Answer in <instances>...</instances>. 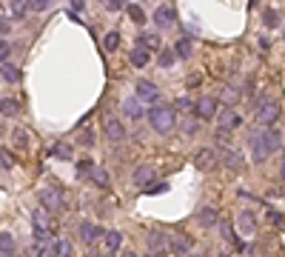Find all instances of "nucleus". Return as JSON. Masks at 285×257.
Returning <instances> with one entry per match:
<instances>
[{
  "label": "nucleus",
  "instance_id": "f257e3e1",
  "mask_svg": "<svg viewBox=\"0 0 285 257\" xmlns=\"http://www.w3.org/2000/svg\"><path fill=\"white\" fill-rule=\"evenodd\" d=\"M248 146H251V157L254 163H262L265 157H271L274 152H280L283 146V131L274 126V128H254L248 134Z\"/></svg>",
  "mask_w": 285,
  "mask_h": 257
},
{
  "label": "nucleus",
  "instance_id": "f03ea898",
  "mask_svg": "<svg viewBox=\"0 0 285 257\" xmlns=\"http://www.w3.org/2000/svg\"><path fill=\"white\" fill-rule=\"evenodd\" d=\"M174 123H177V109L171 103H157L154 109H148V126L157 134H171Z\"/></svg>",
  "mask_w": 285,
  "mask_h": 257
},
{
  "label": "nucleus",
  "instance_id": "7ed1b4c3",
  "mask_svg": "<svg viewBox=\"0 0 285 257\" xmlns=\"http://www.w3.org/2000/svg\"><path fill=\"white\" fill-rule=\"evenodd\" d=\"M280 103L274 100V97H268V94H262L260 100H257V112H254V117H257V126L260 128H274V123L280 120Z\"/></svg>",
  "mask_w": 285,
  "mask_h": 257
},
{
  "label": "nucleus",
  "instance_id": "20e7f679",
  "mask_svg": "<svg viewBox=\"0 0 285 257\" xmlns=\"http://www.w3.org/2000/svg\"><path fill=\"white\" fill-rule=\"evenodd\" d=\"M37 200H40V209L46 211H66V194H63V189L60 186H46L37 192Z\"/></svg>",
  "mask_w": 285,
  "mask_h": 257
},
{
  "label": "nucleus",
  "instance_id": "39448f33",
  "mask_svg": "<svg viewBox=\"0 0 285 257\" xmlns=\"http://www.w3.org/2000/svg\"><path fill=\"white\" fill-rule=\"evenodd\" d=\"M52 223L46 217V209H32V237L34 243H52L55 237H52Z\"/></svg>",
  "mask_w": 285,
  "mask_h": 257
},
{
  "label": "nucleus",
  "instance_id": "423d86ee",
  "mask_svg": "<svg viewBox=\"0 0 285 257\" xmlns=\"http://www.w3.org/2000/svg\"><path fill=\"white\" fill-rule=\"evenodd\" d=\"M103 134L109 137V143H125L128 140V128H125V123L120 120V117L109 115L106 120H103Z\"/></svg>",
  "mask_w": 285,
  "mask_h": 257
},
{
  "label": "nucleus",
  "instance_id": "0eeeda50",
  "mask_svg": "<svg viewBox=\"0 0 285 257\" xmlns=\"http://www.w3.org/2000/svg\"><path fill=\"white\" fill-rule=\"evenodd\" d=\"M151 20H154L157 29H171V26L177 23V6L174 3H160L157 9H154V14H151Z\"/></svg>",
  "mask_w": 285,
  "mask_h": 257
},
{
  "label": "nucleus",
  "instance_id": "6e6552de",
  "mask_svg": "<svg viewBox=\"0 0 285 257\" xmlns=\"http://www.w3.org/2000/svg\"><path fill=\"white\" fill-rule=\"evenodd\" d=\"M134 92H137V97H140L143 103H148V109H154V106L160 103V89H157V83H151V80H137Z\"/></svg>",
  "mask_w": 285,
  "mask_h": 257
},
{
  "label": "nucleus",
  "instance_id": "1a4fd4ad",
  "mask_svg": "<svg viewBox=\"0 0 285 257\" xmlns=\"http://www.w3.org/2000/svg\"><path fill=\"white\" fill-rule=\"evenodd\" d=\"M242 126V115L239 112H234V109H223L220 115H217V131H226V134H231L234 128Z\"/></svg>",
  "mask_w": 285,
  "mask_h": 257
},
{
  "label": "nucleus",
  "instance_id": "9d476101",
  "mask_svg": "<svg viewBox=\"0 0 285 257\" xmlns=\"http://www.w3.org/2000/svg\"><path fill=\"white\" fill-rule=\"evenodd\" d=\"M123 115L128 117V120H143V117H148V112H146V103L137 97V94H128L123 100Z\"/></svg>",
  "mask_w": 285,
  "mask_h": 257
},
{
  "label": "nucleus",
  "instance_id": "9b49d317",
  "mask_svg": "<svg viewBox=\"0 0 285 257\" xmlns=\"http://www.w3.org/2000/svg\"><path fill=\"white\" fill-rule=\"evenodd\" d=\"M217 154H220V163H226L231 172H239V169H242V154H239V149L234 143H231V146H220Z\"/></svg>",
  "mask_w": 285,
  "mask_h": 257
},
{
  "label": "nucleus",
  "instance_id": "f8f14e48",
  "mask_svg": "<svg viewBox=\"0 0 285 257\" xmlns=\"http://www.w3.org/2000/svg\"><path fill=\"white\" fill-rule=\"evenodd\" d=\"M191 163L197 172H211V169L220 163V154H217V149H200V152L194 154Z\"/></svg>",
  "mask_w": 285,
  "mask_h": 257
},
{
  "label": "nucleus",
  "instance_id": "ddd939ff",
  "mask_svg": "<svg viewBox=\"0 0 285 257\" xmlns=\"http://www.w3.org/2000/svg\"><path fill=\"white\" fill-rule=\"evenodd\" d=\"M194 249V240L188 234H171V243H169V255L171 257H188Z\"/></svg>",
  "mask_w": 285,
  "mask_h": 257
},
{
  "label": "nucleus",
  "instance_id": "4468645a",
  "mask_svg": "<svg viewBox=\"0 0 285 257\" xmlns=\"http://www.w3.org/2000/svg\"><path fill=\"white\" fill-rule=\"evenodd\" d=\"M217 100L211 97V94H200L197 97V117L200 120H217Z\"/></svg>",
  "mask_w": 285,
  "mask_h": 257
},
{
  "label": "nucleus",
  "instance_id": "2eb2a0df",
  "mask_svg": "<svg viewBox=\"0 0 285 257\" xmlns=\"http://www.w3.org/2000/svg\"><path fill=\"white\" fill-rule=\"evenodd\" d=\"M237 229L242 237H254V232H257V214L251 209H242L237 214Z\"/></svg>",
  "mask_w": 285,
  "mask_h": 257
},
{
  "label": "nucleus",
  "instance_id": "dca6fc26",
  "mask_svg": "<svg viewBox=\"0 0 285 257\" xmlns=\"http://www.w3.org/2000/svg\"><path fill=\"white\" fill-rule=\"evenodd\" d=\"M146 243L151 252H160V255H166L169 252V243H171V237L166 232H160V229H151V232L146 234Z\"/></svg>",
  "mask_w": 285,
  "mask_h": 257
},
{
  "label": "nucleus",
  "instance_id": "f3484780",
  "mask_svg": "<svg viewBox=\"0 0 285 257\" xmlns=\"http://www.w3.org/2000/svg\"><path fill=\"white\" fill-rule=\"evenodd\" d=\"M77 234H80L83 243H94V240L106 237V229H103V226H94V223H89V220H83L77 226Z\"/></svg>",
  "mask_w": 285,
  "mask_h": 257
},
{
  "label": "nucleus",
  "instance_id": "a211bd4d",
  "mask_svg": "<svg viewBox=\"0 0 285 257\" xmlns=\"http://www.w3.org/2000/svg\"><path fill=\"white\" fill-rule=\"evenodd\" d=\"M120 246H123V234L117 232V229H109L106 237H103V252H106V255H117Z\"/></svg>",
  "mask_w": 285,
  "mask_h": 257
},
{
  "label": "nucleus",
  "instance_id": "6ab92c4d",
  "mask_svg": "<svg viewBox=\"0 0 285 257\" xmlns=\"http://www.w3.org/2000/svg\"><path fill=\"white\" fill-rule=\"evenodd\" d=\"M197 223L205 226V229H214L217 223H223V220H220V211L214 206H203V209L197 211Z\"/></svg>",
  "mask_w": 285,
  "mask_h": 257
},
{
  "label": "nucleus",
  "instance_id": "aec40b11",
  "mask_svg": "<svg viewBox=\"0 0 285 257\" xmlns=\"http://www.w3.org/2000/svg\"><path fill=\"white\" fill-rule=\"evenodd\" d=\"M154 180V166L151 163H140L134 169V186H140V189H148V183Z\"/></svg>",
  "mask_w": 285,
  "mask_h": 257
},
{
  "label": "nucleus",
  "instance_id": "412c9836",
  "mask_svg": "<svg viewBox=\"0 0 285 257\" xmlns=\"http://www.w3.org/2000/svg\"><path fill=\"white\" fill-rule=\"evenodd\" d=\"M148 60H151V55H148L143 46H134V49H128V63L134 66V69H146L148 66Z\"/></svg>",
  "mask_w": 285,
  "mask_h": 257
},
{
  "label": "nucleus",
  "instance_id": "4be33fe9",
  "mask_svg": "<svg viewBox=\"0 0 285 257\" xmlns=\"http://www.w3.org/2000/svg\"><path fill=\"white\" fill-rule=\"evenodd\" d=\"M174 55H177V60H188V58L194 55L191 40H188V37H182V40H177V43H174Z\"/></svg>",
  "mask_w": 285,
  "mask_h": 257
},
{
  "label": "nucleus",
  "instance_id": "5701e85b",
  "mask_svg": "<svg viewBox=\"0 0 285 257\" xmlns=\"http://www.w3.org/2000/svg\"><path fill=\"white\" fill-rule=\"evenodd\" d=\"M137 46H143L146 52H151V49H160V37L151 35V32H140V37H137ZM163 52V49H160Z\"/></svg>",
  "mask_w": 285,
  "mask_h": 257
},
{
  "label": "nucleus",
  "instance_id": "b1692460",
  "mask_svg": "<svg viewBox=\"0 0 285 257\" xmlns=\"http://www.w3.org/2000/svg\"><path fill=\"white\" fill-rule=\"evenodd\" d=\"M11 255H14V237H11V232H0V257Z\"/></svg>",
  "mask_w": 285,
  "mask_h": 257
},
{
  "label": "nucleus",
  "instance_id": "393cba45",
  "mask_svg": "<svg viewBox=\"0 0 285 257\" xmlns=\"http://www.w3.org/2000/svg\"><path fill=\"white\" fill-rule=\"evenodd\" d=\"M91 183H94V186H100V189H106L109 183H112V177H109V172H106V169H103L100 163L94 166V172H91Z\"/></svg>",
  "mask_w": 285,
  "mask_h": 257
},
{
  "label": "nucleus",
  "instance_id": "a878e982",
  "mask_svg": "<svg viewBox=\"0 0 285 257\" xmlns=\"http://www.w3.org/2000/svg\"><path fill=\"white\" fill-rule=\"evenodd\" d=\"M197 131H200V117H197V115H185V117H182V134H188V137H191V134H197Z\"/></svg>",
  "mask_w": 285,
  "mask_h": 257
},
{
  "label": "nucleus",
  "instance_id": "bb28decb",
  "mask_svg": "<svg viewBox=\"0 0 285 257\" xmlns=\"http://www.w3.org/2000/svg\"><path fill=\"white\" fill-rule=\"evenodd\" d=\"M52 252H55V257H71V252H74V249H71V243H68V240H63V237H60V240H52Z\"/></svg>",
  "mask_w": 285,
  "mask_h": 257
},
{
  "label": "nucleus",
  "instance_id": "cd10ccee",
  "mask_svg": "<svg viewBox=\"0 0 285 257\" xmlns=\"http://www.w3.org/2000/svg\"><path fill=\"white\" fill-rule=\"evenodd\" d=\"M262 26L265 29H277L280 26V12L277 9H262Z\"/></svg>",
  "mask_w": 285,
  "mask_h": 257
},
{
  "label": "nucleus",
  "instance_id": "c85d7f7f",
  "mask_svg": "<svg viewBox=\"0 0 285 257\" xmlns=\"http://www.w3.org/2000/svg\"><path fill=\"white\" fill-rule=\"evenodd\" d=\"M20 69L11 66V63H3V83H20Z\"/></svg>",
  "mask_w": 285,
  "mask_h": 257
},
{
  "label": "nucleus",
  "instance_id": "c756f323",
  "mask_svg": "<svg viewBox=\"0 0 285 257\" xmlns=\"http://www.w3.org/2000/svg\"><path fill=\"white\" fill-rule=\"evenodd\" d=\"M174 60H177L174 49H163V52H160V58H157V63H160V69H171V66H174Z\"/></svg>",
  "mask_w": 285,
  "mask_h": 257
},
{
  "label": "nucleus",
  "instance_id": "7c9ffc66",
  "mask_svg": "<svg viewBox=\"0 0 285 257\" xmlns=\"http://www.w3.org/2000/svg\"><path fill=\"white\" fill-rule=\"evenodd\" d=\"M52 154H55L57 160H71V157H74V152H71L68 143H57L55 149H52Z\"/></svg>",
  "mask_w": 285,
  "mask_h": 257
},
{
  "label": "nucleus",
  "instance_id": "2f4dec72",
  "mask_svg": "<svg viewBox=\"0 0 285 257\" xmlns=\"http://www.w3.org/2000/svg\"><path fill=\"white\" fill-rule=\"evenodd\" d=\"M29 14V6H26V0H11V17L14 20H23Z\"/></svg>",
  "mask_w": 285,
  "mask_h": 257
},
{
  "label": "nucleus",
  "instance_id": "473e14b6",
  "mask_svg": "<svg viewBox=\"0 0 285 257\" xmlns=\"http://www.w3.org/2000/svg\"><path fill=\"white\" fill-rule=\"evenodd\" d=\"M125 12H128V17H131L134 23H146V12H143L137 3H125Z\"/></svg>",
  "mask_w": 285,
  "mask_h": 257
},
{
  "label": "nucleus",
  "instance_id": "72a5a7b5",
  "mask_svg": "<svg viewBox=\"0 0 285 257\" xmlns=\"http://www.w3.org/2000/svg\"><path fill=\"white\" fill-rule=\"evenodd\" d=\"M117 46H120V32H109L103 37V49L106 52H117Z\"/></svg>",
  "mask_w": 285,
  "mask_h": 257
},
{
  "label": "nucleus",
  "instance_id": "f704fd0d",
  "mask_svg": "<svg viewBox=\"0 0 285 257\" xmlns=\"http://www.w3.org/2000/svg\"><path fill=\"white\" fill-rule=\"evenodd\" d=\"M94 160H80V163H74V172H77V177H91V172H94Z\"/></svg>",
  "mask_w": 285,
  "mask_h": 257
},
{
  "label": "nucleus",
  "instance_id": "c9c22d12",
  "mask_svg": "<svg viewBox=\"0 0 285 257\" xmlns=\"http://www.w3.org/2000/svg\"><path fill=\"white\" fill-rule=\"evenodd\" d=\"M0 112H3V117L17 115V100H11V97H3V100H0Z\"/></svg>",
  "mask_w": 285,
  "mask_h": 257
},
{
  "label": "nucleus",
  "instance_id": "e433bc0d",
  "mask_svg": "<svg viewBox=\"0 0 285 257\" xmlns=\"http://www.w3.org/2000/svg\"><path fill=\"white\" fill-rule=\"evenodd\" d=\"M32 257H55L52 243H34L32 246Z\"/></svg>",
  "mask_w": 285,
  "mask_h": 257
},
{
  "label": "nucleus",
  "instance_id": "4c0bfd02",
  "mask_svg": "<svg viewBox=\"0 0 285 257\" xmlns=\"http://www.w3.org/2000/svg\"><path fill=\"white\" fill-rule=\"evenodd\" d=\"M163 192H169V183H166V180H157V183H151L148 189H143V194H163Z\"/></svg>",
  "mask_w": 285,
  "mask_h": 257
},
{
  "label": "nucleus",
  "instance_id": "58836bf2",
  "mask_svg": "<svg viewBox=\"0 0 285 257\" xmlns=\"http://www.w3.org/2000/svg\"><path fill=\"white\" fill-rule=\"evenodd\" d=\"M29 12H46L49 9V0H26Z\"/></svg>",
  "mask_w": 285,
  "mask_h": 257
},
{
  "label": "nucleus",
  "instance_id": "ea45409f",
  "mask_svg": "<svg viewBox=\"0 0 285 257\" xmlns=\"http://www.w3.org/2000/svg\"><path fill=\"white\" fill-rule=\"evenodd\" d=\"M9 29H11V20H9V12L3 9V17H0V32H3V40L9 37Z\"/></svg>",
  "mask_w": 285,
  "mask_h": 257
},
{
  "label": "nucleus",
  "instance_id": "a19ab883",
  "mask_svg": "<svg viewBox=\"0 0 285 257\" xmlns=\"http://www.w3.org/2000/svg\"><path fill=\"white\" fill-rule=\"evenodd\" d=\"M80 146H86V149L94 146V131H91V128H86V131L80 134Z\"/></svg>",
  "mask_w": 285,
  "mask_h": 257
},
{
  "label": "nucleus",
  "instance_id": "79ce46f5",
  "mask_svg": "<svg viewBox=\"0 0 285 257\" xmlns=\"http://www.w3.org/2000/svg\"><path fill=\"white\" fill-rule=\"evenodd\" d=\"M11 43L9 40H3V43H0V60H3V63H9V55H11Z\"/></svg>",
  "mask_w": 285,
  "mask_h": 257
},
{
  "label": "nucleus",
  "instance_id": "37998d69",
  "mask_svg": "<svg viewBox=\"0 0 285 257\" xmlns=\"http://www.w3.org/2000/svg\"><path fill=\"white\" fill-rule=\"evenodd\" d=\"M0 160H3V172H9L11 166H14V160H11V154H9V149H3V152H0Z\"/></svg>",
  "mask_w": 285,
  "mask_h": 257
},
{
  "label": "nucleus",
  "instance_id": "c03bdc74",
  "mask_svg": "<svg viewBox=\"0 0 285 257\" xmlns=\"http://www.w3.org/2000/svg\"><path fill=\"white\" fill-rule=\"evenodd\" d=\"M14 143H17L20 149H26V146H29V140H26V131H23V128H14Z\"/></svg>",
  "mask_w": 285,
  "mask_h": 257
},
{
  "label": "nucleus",
  "instance_id": "a18cd8bd",
  "mask_svg": "<svg viewBox=\"0 0 285 257\" xmlns=\"http://www.w3.org/2000/svg\"><path fill=\"white\" fill-rule=\"evenodd\" d=\"M268 220H271V223H277V226H280V223H285V217H283V214H280V211H277V209H268Z\"/></svg>",
  "mask_w": 285,
  "mask_h": 257
},
{
  "label": "nucleus",
  "instance_id": "49530a36",
  "mask_svg": "<svg viewBox=\"0 0 285 257\" xmlns=\"http://www.w3.org/2000/svg\"><path fill=\"white\" fill-rule=\"evenodd\" d=\"M237 97H239V89H237V86H228V89H226V100L231 103V100H237Z\"/></svg>",
  "mask_w": 285,
  "mask_h": 257
},
{
  "label": "nucleus",
  "instance_id": "de8ad7c7",
  "mask_svg": "<svg viewBox=\"0 0 285 257\" xmlns=\"http://www.w3.org/2000/svg\"><path fill=\"white\" fill-rule=\"evenodd\" d=\"M83 9H86L83 0H71V12H83Z\"/></svg>",
  "mask_w": 285,
  "mask_h": 257
},
{
  "label": "nucleus",
  "instance_id": "09e8293b",
  "mask_svg": "<svg viewBox=\"0 0 285 257\" xmlns=\"http://www.w3.org/2000/svg\"><path fill=\"white\" fill-rule=\"evenodd\" d=\"M120 9H123L120 0H109V12H120Z\"/></svg>",
  "mask_w": 285,
  "mask_h": 257
},
{
  "label": "nucleus",
  "instance_id": "8fccbe9b",
  "mask_svg": "<svg viewBox=\"0 0 285 257\" xmlns=\"http://www.w3.org/2000/svg\"><path fill=\"white\" fill-rule=\"evenodd\" d=\"M185 35H200V26H194V23H185Z\"/></svg>",
  "mask_w": 285,
  "mask_h": 257
},
{
  "label": "nucleus",
  "instance_id": "3c124183",
  "mask_svg": "<svg viewBox=\"0 0 285 257\" xmlns=\"http://www.w3.org/2000/svg\"><path fill=\"white\" fill-rule=\"evenodd\" d=\"M260 49L262 52H268V49H271V40H268V37H260Z\"/></svg>",
  "mask_w": 285,
  "mask_h": 257
},
{
  "label": "nucleus",
  "instance_id": "603ef678",
  "mask_svg": "<svg viewBox=\"0 0 285 257\" xmlns=\"http://www.w3.org/2000/svg\"><path fill=\"white\" fill-rule=\"evenodd\" d=\"M280 175H283V180H285V157H283V166H280Z\"/></svg>",
  "mask_w": 285,
  "mask_h": 257
},
{
  "label": "nucleus",
  "instance_id": "864d4df0",
  "mask_svg": "<svg viewBox=\"0 0 285 257\" xmlns=\"http://www.w3.org/2000/svg\"><path fill=\"white\" fill-rule=\"evenodd\" d=\"M120 257H137L134 252H125V255H120Z\"/></svg>",
  "mask_w": 285,
  "mask_h": 257
},
{
  "label": "nucleus",
  "instance_id": "5fc2aeb1",
  "mask_svg": "<svg viewBox=\"0 0 285 257\" xmlns=\"http://www.w3.org/2000/svg\"><path fill=\"white\" fill-rule=\"evenodd\" d=\"M91 257H114V255H106V252H103V255H91Z\"/></svg>",
  "mask_w": 285,
  "mask_h": 257
},
{
  "label": "nucleus",
  "instance_id": "6e6d98bb",
  "mask_svg": "<svg viewBox=\"0 0 285 257\" xmlns=\"http://www.w3.org/2000/svg\"><path fill=\"white\" fill-rule=\"evenodd\" d=\"M217 257H228V255H217Z\"/></svg>",
  "mask_w": 285,
  "mask_h": 257
},
{
  "label": "nucleus",
  "instance_id": "4d7b16f0",
  "mask_svg": "<svg viewBox=\"0 0 285 257\" xmlns=\"http://www.w3.org/2000/svg\"><path fill=\"white\" fill-rule=\"evenodd\" d=\"M283 37H285V32H283Z\"/></svg>",
  "mask_w": 285,
  "mask_h": 257
},
{
  "label": "nucleus",
  "instance_id": "13d9d810",
  "mask_svg": "<svg viewBox=\"0 0 285 257\" xmlns=\"http://www.w3.org/2000/svg\"><path fill=\"white\" fill-rule=\"evenodd\" d=\"M11 257H14V255H11Z\"/></svg>",
  "mask_w": 285,
  "mask_h": 257
}]
</instances>
